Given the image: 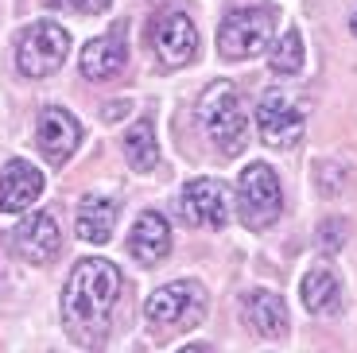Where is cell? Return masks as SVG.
<instances>
[{"label":"cell","mask_w":357,"mask_h":353,"mask_svg":"<svg viewBox=\"0 0 357 353\" xmlns=\"http://www.w3.org/2000/svg\"><path fill=\"white\" fill-rule=\"evenodd\" d=\"M349 31H354V36H357V12H354V20H349Z\"/></svg>","instance_id":"23"},{"label":"cell","mask_w":357,"mask_h":353,"mask_svg":"<svg viewBox=\"0 0 357 353\" xmlns=\"http://www.w3.org/2000/svg\"><path fill=\"white\" fill-rule=\"evenodd\" d=\"M43 195V171L31 167L27 159H12L0 171V213H24Z\"/></svg>","instance_id":"12"},{"label":"cell","mask_w":357,"mask_h":353,"mask_svg":"<svg viewBox=\"0 0 357 353\" xmlns=\"http://www.w3.org/2000/svg\"><path fill=\"white\" fill-rule=\"evenodd\" d=\"M66 54H70V36L54 20L27 24L16 39V66L27 78H47V74H54L66 62Z\"/></svg>","instance_id":"5"},{"label":"cell","mask_w":357,"mask_h":353,"mask_svg":"<svg viewBox=\"0 0 357 353\" xmlns=\"http://www.w3.org/2000/svg\"><path fill=\"white\" fill-rule=\"evenodd\" d=\"M178 210H183L187 225H198V230H225L229 218H233V195L222 179H190V183L183 186Z\"/></svg>","instance_id":"8"},{"label":"cell","mask_w":357,"mask_h":353,"mask_svg":"<svg viewBox=\"0 0 357 353\" xmlns=\"http://www.w3.org/2000/svg\"><path fill=\"white\" fill-rule=\"evenodd\" d=\"M303 128H307V105L295 101L291 93L284 89H268L264 98L257 101V133L268 148L287 151L303 140Z\"/></svg>","instance_id":"7"},{"label":"cell","mask_w":357,"mask_h":353,"mask_svg":"<svg viewBox=\"0 0 357 353\" xmlns=\"http://www.w3.org/2000/svg\"><path fill=\"white\" fill-rule=\"evenodd\" d=\"M346 233H349L346 218L322 221V225H319V248H322V253H338V248L346 245Z\"/></svg>","instance_id":"20"},{"label":"cell","mask_w":357,"mask_h":353,"mask_svg":"<svg viewBox=\"0 0 357 353\" xmlns=\"http://www.w3.org/2000/svg\"><path fill=\"white\" fill-rule=\"evenodd\" d=\"M116 213H121L116 198L86 195V198H82V206H78V221H74V230H78V237L89 241V245H105V241L113 237V230H116Z\"/></svg>","instance_id":"15"},{"label":"cell","mask_w":357,"mask_h":353,"mask_svg":"<svg viewBox=\"0 0 357 353\" xmlns=\"http://www.w3.org/2000/svg\"><path fill=\"white\" fill-rule=\"evenodd\" d=\"M245 318H249V326L260 338H287V330H291L287 307L276 292H249L245 295Z\"/></svg>","instance_id":"16"},{"label":"cell","mask_w":357,"mask_h":353,"mask_svg":"<svg viewBox=\"0 0 357 353\" xmlns=\"http://www.w3.org/2000/svg\"><path fill=\"white\" fill-rule=\"evenodd\" d=\"M36 144H39V151L51 159L54 167H63L66 159L78 151V144H82V124L74 121V113L51 105V109H43L39 121H36Z\"/></svg>","instance_id":"9"},{"label":"cell","mask_w":357,"mask_h":353,"mask_svg":"<svg viewBox=\"0 0 357 353\" xmlns=\"http://www.w3.org/2000/svg\"><path fill=\"white\" fill-rule=\"evenodd\" d=\"M12 245H16V253L24 256L27 264H51L54 256H59V248H63L59 221H54L47 210L31 213V218H24V221L16 225V233H12Z\"/></svg>","instance_id":"11"},{"label":"cell","mask_w":357,"mask_h":353,"mask_svg":"<svg viewBox=\"0 0 357 353\" xmlns=\"http://www.w3.org/2000/svg\"><path fill=\"white\" fill-rule=\"evenodd\" d=\"M116 299H121V268L101 260V256L78 260L70 280H66V287H63V326H66V334L78 345L98 350L109 334Z\"/></svg>","instance_id":"1"},{"label":"cell","mask_w":357,"mask_h":353,"mask_svg":"<svg viewBox=\"0 0 357 353\" xmlns=\"http://www.w3.org/2000/svg\"><path fill=\"white\" fill-rule=\"evenodd\" d=\"M152 47H155L163 66H187V62H195L198 31H195V24H190V16H183V12L160 16L152 24Z\"/></svg>","instance_id":"10"},{"label":"cell","mask_w":357,"mask_h":353,"mask_svg":"<svg viewBox=\"0 0 357 353\" xmlns=\"http://www.w3.org/2000/svg\"><path fill=\"white\" fill-rule=\"evenodd\" d=\"M51 8H63V12H78V16H98L105 12L113 0H47Z\"/></svg>","instance_id":"21"},{"label":"cell","mask_w":357,"mask_h":353,"mask_svg":"<svg viewBox=\"0 0 357 353\" xmlns=\"http://www.w3.org/2000/svg\"><path fill=\"white\" fill-rule=\"evenodd\" d=\"M128 253H132V260L144 264V268L160 264L163 256L171 253V225H167V218L155 213V210L140 213L136 225H132V233H128Z\"/></svg>","instance_id":"14"},{"label":"cell","mask_w":357,"mask_h":353,"mask_svg":"<svg viewBox=\"0 0 357 353\" xmlns=\"http://www.w3.org/2000/svg\"><path fill=\"white\" fill-rule=\"evenodd\" d=\"M303 307L311 315H334L342 307V283H338V272L326 264L311 268L303 280Z\"/></svg>","instance_id":"17"},{"label":"cell","mask_w":357,"mask_h":353,"mask_svg":"<svg viewBox=\"0 0 357 353\" xmlns=\"http://www.w3.org/2000/svg\"><path fill=\"white\" fill-rule=\"evenodd\" d=\"M284 210V190L268 163H249L237 179V213L249 230H268Z\"/></svg>","instance_id":"6"},{"label":"cell","mask_w":357,"mask_h":353,"mask_svg":"<svg viewBox=\"0 0 357 353\" xmlns=\"http://www.w3.org/2000/svg\"><path fill=\"white\" fill-rule=\"evenodd\" d=\"M272 27H276V8L272 4L233 8L218 27V51L225 59H252V54L272 47Z\"/></svg>","instance_id":"3"},{"label":"cell","mask_w":357,"mask_h":353,"mask_svg":"<svg viewBox=\"0 0 357 353\" xmlns=\"http://www.w3.org/2000/svg\"><path fill=\"white\" fill-rule=\"evenodd\" d=\"M128 62V43H125V27H116L109 36H98L82 47V74L89 82H109L125 70Z\"/></svg>","instance_id":"13"},{"label":"cell","mask_w":357,"mask_h":353,"mask_svg":"<svg viewBox=\"0 0 357 353\" xmlns=\"http://www.w3.org/2000/svg\"><path fill=\"white\" fill-rule=\"evenodd\" d=\"M144 315H148V322H152L155 330H163V334H183V330L198 326V322L206 318L202 283H195V280L167 283V287H160V292L148 299Z\"/></svg>","instance_id":"4"},{"label":"cell","mask_w":357,"mask_h":353,"mask_svg":"<svg viewBox=\"0 0 357 353\" xmlns=\"http://www.w3.org/2000/svg\"><path fill=\"white\" fill-rule=\"evenodd\" d=\"M178 353H210L206 345H187V350H178Z\"/></svg>","instance_id":"22"},{"label":"cell","mask_w":357,"mask_h":353,"mask_svg":"<svg viewBox=\"0 0 357 353\" xmlns=\"http://www.w3.org/2000/svg\"><path fill=\"white\" fill-rule=\"evenodd\" d=\"M125 156H128V167L132 171H152L160 163V144H155V128L148 117L136 121L125 133Z\"/></svg>","instance_id":"18"},{"label":"cell","mask_w":357,"mask_h":353,"mask_svg":"<svg viewBox=\"0 0 357 353\" xmlns=\"http://www.w3.org/2000/svg\"><path fill=\"white\" fill-rule=\"evenodd\" d=\"M198 121H202L206 136L214 140L222 156H241L245 140H249V121L241 109V93L233 82H210L206 93L198 98Z\"/></svg>","instance_id":"2"},{"label":"cell","mask_w":357,"mask_h":353,"mask_svg":"<svg viewBox=\"0 0 357 353\" xmlns=\"http://www.w3.org/2000/svg\"><path fill=\"white\" fill-rule=\"evenodd\" d=\"M268 70L280 74V78H291V74L303 70V36L295 27H287V31H280L272 39V47H268Z\"/></svg>","instance_id":"19"}]
</instances>
